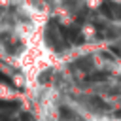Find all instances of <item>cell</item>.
<instances>
[{
  "label": "cell",
  "mask_w": 121,
  "mask_h": 121,
  "mask_svg": "<svg viewBox=\"0 0 121 121\" xmlns=\"http://www.w3.org/2000/svg\"><path fill=\"white\" fill-rule=\"evenodd\" d=\"M11 0H0V6H9Z\"/></svg>",
  "instance_id": "obj_2"
},
{
  "label": "cell",
  "mask_w": 121,
  "mask_h": 121,
  "mask_svg": "<svg viewBox=\"0 0 121 121\" xmlns=\"http://www.w3.org/2000/svg\"><path fill=\"white\" fill-rule=\"evenodd\" d=\"M112 2H113V4H121V0H112Z\"/></svg>",
  "instance_id": "obj_3"
},
{
  "label": "cell",
  "mask_w": 121,
  "mask_h": 121,
  "mask_svg": "<svg viewBox=\"0 0 121 121\" xmlns=\"http://www.w3.org/2000/svg\"><path fill=\"white\" fill-rule=\"evenodd\" d=\"M57 2H66V0H57Z\"/></svg>",
  "instance_id": "obj_4"
},
{
  "label": "cell",
  "mask_w": 121,
  "mask_h": 121,
  "mask_svg": "<svg viewBox=\"0 0 121 121\" xmlns=\"http://www.w3.org/2000/svg\"><path fill=\"white\" fill-rule=\"evenodd\" d=\"M81 2H83V6L89 8V9H98V8L104 4V0H81Z\"/></svg>",
  "instance_id": "obj_1"
}]
</instances>
